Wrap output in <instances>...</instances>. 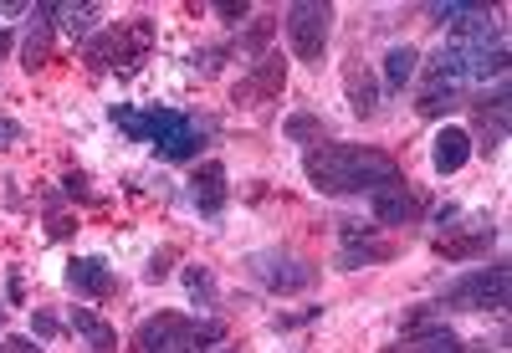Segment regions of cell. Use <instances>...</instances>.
I'll return each instance as SVG.
<instances>
[{
  "label": "cell",
  "mask_w": 512,
  "mask_h": 353,
  "mask_svg": "<svg viewBox=\"0 0 512 353\" xmlns=\"http://www.w3.org/2000/svg\"><path fill=\"white\" fill-rule=\"evenodd\" d=\"M466 353H502V348H466Z\"/></svg>",
  "instance_id": "cell-36"
},
{
  "label": "cell",
  "mask_w": 512,
  "mask_h": 353,
  "mask_svg": "<svg viewBox=\"0 0 512 353\" xmlns=\"http://www.w3.org/2000/svg\"><path fill=\"white\" fill-rule=\"evenodd\" d=\"M303 174L323 195H374V190H390L405 180L395 154L364 149V144H313L303 154Z\"/></svg>",
  "instance_id": "cell-1"
},
{
  "label": "cell",
  "mask_w": 512,
  "mask_h": 353,
  "mask_svg": "<svg viewBox=\"0 0 512 353\" xmlns=\"http://www.w3.org/2000/svg\"><path fill=\"white\" fill-rule=\"evenodd\" d=\"M0 328H6V307H0Z\"/></svg>",
  "instance_id": "cell-37"
},
{
  "label": "cell",
  "mask_w": 512,
  "mask_h": 353,
  "mask_svg": "<svg viewBox=\"0 0 512 353\" xmlns=\"http://www.w3.org/2000/svg\"><path fill=\"white\" fill-rule=\"evenodd\" d=\"M11 144H21V123L16 118H0V149H11Z\"/></svg>",
  "instance_id": "cell-31"
},
{
  "label": "cell",
  "mask_w": 512,
  "mask_h": 353,
  "mask_svg": "<svg viewBox=\"0 0 512 353\" xmlns=\"http://www.w3.org/2000/svg\"><path fill=\"white\" fill-rule=\"evenodd\" d=\"M246 277L262 282V287L277 292V297L313 292V287H318V267H308V261L292 256V251H251V256H246Z\"/></svg>",
  "instance_id": "cell-5"
},
{
  "label": "cell",
  "mask_w": 512,
  "mask_h": 353,
  "mask_svg": "<svg viewBox=\"0 0 512 353\" xmlns=\"http://www.w3.org/2000/svg\"><path fill=\"white\" fill-rule=\"evenodd\" d=\"M113 128H123L128 139L139 144H154V154L164 164H180V159H195L210 134H216V123L200 118V113H185V108H134V103H118L108 108Z\"/></svg>",
  "instance_id": "cell-2"
},
{
  "label": "cell",
  "mask_w": 512,
  "mask_h": 353,
  "mask_svg": "<svg viewBox=\"0 0 512 353\" xmlns=\"http://www.w3.org/2000/svg\"><path fill=\"white\" fill-rule=\"evenodd\" d=\"M11 47V36H6V26H0V52H6Z\"/></svg>",
  "instance_id": "cell-35"
},
{
  "label": "cell",
  "mask_w": 512,
  "mask_h": 353,
  "mask_svg": "<svg viewBox=\"0 0 512 353\" xmlns=\"http://www.w3.org/2000/svg\"><path fill=\"white\" fill-rule=\"evenodd\" d=\"M472 123H477V154H497L502 144H507V123H512V113H507V77L497 82V93H487V98H477L472 103Z\"/></svg>",
  "instance_id": "cell-10"
},
{
  "label": "cell",
  "mask_w": 512,
  "mask_h": 353,
  "mask_svg": "<svg viewBox=\"0 0 512 353\" xmlns=\"http://www.w3.org/2000/svg\"><path fill=\"white\" fill-rule=\"evenodd\" d=\"M287 139H292V144H303V149L328 144V123L313 118V113H287Z\"/></svg>",
  "instance_id": "cell-24"
},
{
  "label": "cell",
  "mask_w": 512,
  "mask_h": 353,
  "mask_svg": "<svg viewBox=\"0 0 512 353\" xmlns=\"http://www.w3.org/2000/svg\"><path fill=\"white\" fill-rule=\"evenodd\" d=\"M384 353H466V343L446 323H415V328H405L400 343H390Z\"/></svg>",
  "instance_id": "cell-14"
},
{
  "label": "cell",
  "mask_w": 512,
  "mask_h": 353,
  "mask_svg": "<svg viewBox=\"0 0 512 353\" xmlns=\"http://www.w3.org/2000/svg\"><path fill=\"white\" fill-rule=\"evenodd\" d=\"M272 31H277V21H272V16H256V21H251V31H241V36L231 41V52H262L267 41H272Z\"/></svg>",
  "instance_id": "cell-25"
},
{
  "label": "cell",
  "mask_w": 512,
  "mask_h": 353,
  "mask_svg": "<svg viewBox=\"0 0 512 353\" xmlns=\"http://www.w3.org/2000/svg\"><path fill=\"white\" fill-rule=\"evenodd\" d=\"M226 338L221 318H185V313H154L139 323L128 353H205Z\"/></svg>",
  "instance_id": "cell-3"
},
{
  "label": "cell",
  "mask_w": 512,
  "mask_h": 353,
  "mask_svg": "<svg viewBox=\"0 0 512 353\" xmlns=\"http://www.w3.org/2000/svg\"><path fill=\"white\" fill-rule=\"evenodd\" d=\"M57 21V6H36L31 11V31H26V41H21V67L26 72H41L47 67V57H52V26Z\"/></svg>",
  "instance_id": "cell-15"
},
{
  "label": "cell",
  "mask_w": 512,
  "mask_h": 353,
  "mask_svg": "<svg viewBox=\"0 0 512 353\" xmlns=\"http://www.w3.org/2000/svg\"><path fill=\"white\" fill-rule=\"evenodd\" d=\"M72 231H77V226H72V215H52V226H47V236H52V241H67Z\"/></svg>",
  "instance_id": "cell-33"
},
{
  "label": "cell",
  "mask_w": 512,
  "mask_h": 353,
  "mask_svg": "<svg viewBox=\"0 0 512 353\" xmlns=\"http://www.w3.org/2000/svg\"><path fill=\"white\" fill-rule=\"evenodd\" d=\"M318 313H323V307H303V313H282L277 318V328L287 333V328H308V323H318Z\"/></svg>",
  "instance_id": "cell-30"
},
{
  "label": "cell",
  "mask_w": 512,
  "mask_h": 353,
  "mask_svg": "<svg viewBox=\"0 0 512 353\" xmlns=\"http://www.w3.org/2000/svg\"><path fill=\"white\" fill-rule=\"evenodd\" d=\"M282 87H287V57L267 52L262 62H256V67L231 87V103H236V108H251V103H277V98H282Z\"/></svg>",
  "instance_id": "cell-9"
},
{
  "label": "cell",
  "mask_w": 512,
  "mask_h": 353,
  "mask_svg": "<svg viewBox=\"0 0 512 353\" xmlns=\"http://www.w3.org/2000/svg\"><path fill=\"white\" fill-rule=\"evenodd\" d=\"M472 154H477V149H472V134H466V128H456V123H446L441 134H436V144H431L436 174H461Z\"/></svg>",
  "instance_id": "cell-17"
},
{
  "label": "cell",
  "mask_w": 512,
  "mask_h": 353,
  "mask_svg": "<svg viewBox=\"0 0 512 353\" xmlns=\"http://www.w3.org/2000/svg\"><path fill=\"white\" fill-rule=\"evenodd\" d=\"M67 328L82 338V348H88V353H118V328L103 323L93 307H72V313H67Z\"/></svg>",
  "instance_id": "cell-18"
},
{
  "label": "cell",
  "mask_w": 512,
  "mask_h": 353,
  "mask_svg": "<svg viewBox=\"0 0 512 353\" xmlns=\"http://www.w3.org/2000/svg\"><path fill=\"white\" fill-rule=\"evenodd\" d=\"M415 72H420V52L415 47H390L384 52V87H390V93H405Z\"/></svg>",
  "instance_id": "cell-20"
},
{
  "label": "cell",
  "mask_w": 512,
  "mask_h": 353,
  "mask_svg": "<svg viewBox=\"0 0 512 353\" xmlns=\"http://www.w3.org/2000/svg\"><path fill=\"white\" fill-rule=\"evenodd\" d=\"M31 333L52 343V338H62V333H67V323L52 313V307H36V313H31Z\"/></svg>",
  "instance_id": "cell-27"
},
{
  "label": "cell",
  "mask_w": 512,
  "mask_h": 353,
  "mask_svg": "<svg viewBox=\"0 0 512 353\" xmlns=\"http://www.w3.org/2000/svg\"><path fill=\"white\" fill-rule=\"evenodd\" d=\"M216 16H221V21H246V0H221Z\"/></svg>",
  "instance_id": "cell-32"
},
{
  "label": "cell",
  "mask_w": 512,
  "mask_h": 353,
  "mask_svg": "<svg viewBox=\"0 0 512 353\" xmlns=\"http://www.w3.org/2000/svg\"><path fill=\"white\" fill-rule=\"evenodd\" d=\"M175 261H180V251H175V246L154 251V256H149V267H144V277H149V282H164V277H169V267H175Z\"/></svg>",
  "instance_id": "cell-28"
},
{
  "label": "cell",
  "mask_w": 512,
  "mask_h": 353,
  "mask_svg": "<svg viewBox=\"0 0 512 353\" xmlns=\"http://www.w3.org/2000/svg\"><path fill=\"white\" fill-rule=\"evenodd\" d=\"M231 57H236V52H231V41H216V47H200V52L190 57V67H195L200 77H216Z\"/></svg>",
  "instance_id": "cell-26"
},
{
  "label": "cell",
  "mask_w": 512,
  "mask_h": 353,
  "mask_svg": "<svg viewBox=\"0 0 512 353\" xmlns=\"http://www.w3.org/2000/svg\"><path fill=\"white\" fill-rule=\"evenodd\" d=\"M287 47L297 62H323L328 52V36H333V6H323V0H297V6H287Z\"/></svg>",
  "instance_id": "cell-6"
},
{
  "label": "cell",
  "mask_w": 512,
  "mask_h": 353,
  "mask_svg": "<svg viewBox=\"0 0 512 353\" xmlns=\"http://www.w3.org/2000/svg\"><path fill=\"white\" fill-rule=\"evenodd\" d=\"M425 210H431L425 190H415V185H405V180L369 195V215L379 220V226H410V220H420Z\"/></svg>",
  "instance_id": "cell-11"
},
{
  "label": "cell",
  "mask_w": 512,
  "mask_h": 353,
  "mask_svg": "<svg viewBox=\"0 0 512 353\" xmlns=\"http://www.w3.org/2000/svg\"><path fill=\"white\" fill-rule=\"evenodd\" d=\"M62 185H67V200H93V174H82V169H72V174H67Z\"/></svg>",
  "instance_id": "cell-29"
},
{
  "label": "cell",
  "mask_w": 512,
  "mask_h": 353,
  "mask_svg": "<svg viewBox=\"0 0 512 353\" xmlns=\"http://www.w3.org/2000/svg\"><path fill=\"white\" fill-rule=\"evenodd\" d=\"M492 241H497V231L482 220L472 236H436V256H441V261H477V256L492 251Z\"/></svg>",
  "instance_id": "cell-19"
},
{
  "label": "cell",
  "mask_w": 512,
  "mask_h": 353,
  "mask_svg": "<svg viewBox=\"0 0 512 353\" xmlns=\"http://www.w3.org/2000/svg\"><path fill=\"white\" fill-rule=\"evenodd\" d=\"M6 353H41V343H36V338H21V333H11V338H6Z\"/></svg>",
  "instance_id": "cell-34"
},
{
  "label": "cell",
  "mask_w": 512,
  "mask_h": 353,
  "mask_svg": "<svg viewBox=\"0 0 512 353\" xmlns=\"http://www.w3.org/2000/svg\"><path fill=\"white\" fill-rule=\"evenodd\" d=\"M344 87H349V108H354L359 118H374V113H379V82H374V72L364 67L359 52L344 57Z\"/></svg>",
  "instance_id": "cell-16"
},
{
  "label": "cell",
  "mask_w": 512,
  "mask_h": 353,
  "mask_svg": "<svg viewBox=\"0 0 512 353\" xmlns=\"http://www.w3.org/2000/svg\"><path fill=\"white\" fill-rule=\"evenodd\" d=\"M180 277H185V292H190V302L200 307V313H210V307L221 302V282H216L210 267H185Z\"/></svg>",
  "instance_id": "cell-22"
},
{
  "label": "cell",
  "mask_w": 512,
  "mask_h": 353,
  "mask_svg": "<svg viewBox=\"0 0 512 353\" xmlns=\"http://www.w3.org/2000/svg\"><path fill=\"white\" fill-rule=\"evenodd\" d=\"M338 236H344V251H338V261H333L338 272L384 267V261H395V256H400V241H379L369 226H359V220H344V226H338Z\"/></svg>",
  "instance_id": "cell-8"
},
{
  "label": "cell",
  "mask_w": 512,
  "mask_h": 353,
  "mask_svg": "<svg viewBox=\"0 0 512 353\" xmlns=\"http://www.w3.org/2000/svg\"><path fill=\"white\" fill-rule=\"evenodd\" d=\"M149 52H154V21L149 16L128 21V26H108V31L82 41V62L93 72H118V77H134Z\"/></svg>",
  "instance_id": "cell-4"
},
{
  "label": "cell",
  "mask_w": 512,
  "mask_h": 353,
  "mask_svg": "<svg viewBox=\"0 0 512 353\" xmlns=\"http://www.w3.org/2000/svg\"><path fill=\"white\" fill-rule=\"evenodd\" d=\"M67 287L77 297H113L118 292V277L108 272L103 256H72L67 261Z\"/></svg>",
  "instance_id": "cell-13"
},
{
  "label": "cell",
  "mask_w": 512,
  "mask_h": 353,
  "mask_svg": "<svg viewBox=\"0 0 512 353\" xmlns=\"http://www.w3.org/2000/svg\"><path fill=\"white\" fill-rule=\"evenodd\" d=\"M461 98H466V93H456V87H446V82H420L415 113H420V118H446Z\"/></svg>",
  "instance_id": "cell-21"
},
{
  "label": "cell",
  "mask_w": 512,
  "mask_h": 353,
  "mask_svg": "<svg viewBox=\"0 0 512 353\" xmlns=\"http://www.w3.org/2000/svg\"><path fill=\"white\" fill-rule=\"evenodd\" d=\"M57 21H67V36L88 41V36H98L103 6H57Z\"/></svg>",
  "instance_id": "cell-23"
},
{
  "label": "cell",
  "mask_w": 512,
  "mask_h": 353,
  "mask_svg": "<svg viewBox=\"0 0 512 353\" xmlns=\"http://www.w3.org/2000/svg\"><path fill=\"white\" fill-rule=\"evenodd\" d=\"M190 200L200 215H221L226 200H231V180H226V164L221 159H205L195 174H190Z\"/></svg>",
  "instance_id": "cell-12"
},
{
  "label": "cell",
  "mask_w": 512,
  "mask_h": 353,
  "mask_svg": "<svg viewBox=\"0 0 512 353\" xmlns=\"http://www.w3.org/2000/svg\"><path fill=\"white\" fill-rule=\"evenodd\" d=\"M441 302L461 307V313H502L507 307V267L497 261V267H487V272L456 277L451 287H441Z\"/></svg>",
  "instance_id": "cell-7"
}]
</instances>
